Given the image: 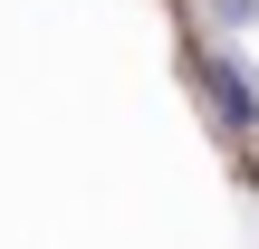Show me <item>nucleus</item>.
<instances>
[{"label": "nucleus", "instance_id": "nucleus-1", "mask_svg": "<svg viewBox=\"0 0 259 249\" xmlns=\"http://www.w3.org/2000/svg\"><path fill=\"white\" fill-rule=\"evenodd\" d=\"M192 77H202V96H211V125H221V134H259V67H250V48H240V38H211Z\"/></svg>", "mask_w": 259, "mask_h": 249}, {"label": "nucleus", "instance_id": "nucleus-2", "mask_svg": "<svg viewBox=\"0 0 259 249\" xmlns=\"http://www.w3.org/2000/svg\"><path fill=\"white\" fill-rule=\"evenodd\" d=\"M259 29V0H211V38H250Z\"/></svg>", "mask_w": 259, "mask_h": 249}]
</instances>
